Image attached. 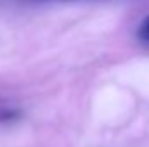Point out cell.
<instances>
[{
  "label": "cell",
  "instance_id": "2",
  "mask_svg": "<svg viewBox=\"0 0 149 147\" xmlns=\"http://www.w3.org/2000/svg\"><path fill=\"white\" fill-rule=\"evenodd\" d=\"M35 2H70V0H35Z\"/></svg>",
  "mask_w": 149,
  "mask_h": 147
},
{
  "label": "cell",
  "instance_id": "1",
  "mask_svg": "<svg viewBox=\"0 0 149 147\" xmlns=\"http://www.w3.org/2000/svg\"><path fill=\"white\" fill-rule=\"evenodd\" d=\"M139 37L142 40H146V42H149V16L142 21V24L139 28Z\"/></svg>",
  "mask_w": 149,
  "mask_h": 147
}]
</instances>
